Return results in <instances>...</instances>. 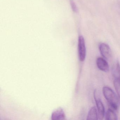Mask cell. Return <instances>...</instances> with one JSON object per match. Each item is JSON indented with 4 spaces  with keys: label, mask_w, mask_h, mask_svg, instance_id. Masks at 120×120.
<instances>
[{
    "label": "cell",
    "mask_w": 120,
    "mask_h": 120,
    "mask_svg": "<svg viewBox=\"0 0 120 120\" xmlns=\"http://www.w3.org/2000/svg\"><path fill=\"white\" fill-rule=\"evenodd\" d=\"M103 94L109 103L110 108L114 110L118 109L119 105V98L113 90L107 86H104L102 88Z\"/></svg>",
    "instance_id": "6da1fadb"
},
{
    "label": "cell",
    "mask_w": 120,
    "mask_h": 120,
    "mask_svg": "<svg viewBox=\"0 0 120 120\" xmlns=\"http://www.w3.org/2000/svg\"><path fill=\"white\" fill-rule=\"evenodd\" d=\"M94 97L97 108L98 119L102 120L104 116L105 113L104 106L101 101L99 92L97 90H95L94 91Z\"/></svg>",
    "instance_id": "7a4b0ae2"
},
{
    "label": "cell",
    "mask_w": 120,
    "mask_h": 120,
    "mask_svg": "<svg viewBox=\"0 0 120 120\" xmlns=\"http://www.w3.org/2000/svg\"><path fill=\"white\" fill-rule=\"evenodd\" d=\"M78 52L79 60L81 62L84 61L86 57V50L85 39L82 36L79 37Z\"/></svg>",
    "instance_id": "3957f363"
},
{
    "label": "cell",
    "mask_w": 120,
    "mask_h": 120,
    "mask_svg": "<svg viewBox=\"0 0 120 120\" xmlns=\"http://www.w3.org/2000/svg\"><path fill=\"white\" fill-rule=\"evenodd\" d=\"M99 49L100 54L103 58L109 60L111 58L112 52L111 48L108 45L105 43H101L99 45Z\"/></svg>",
    "instance_id": "277c9868"
},
{
    "label": "cell",
    "mask_w": 120,
    "mask_h": 120,
    "mask_svg": "<svg viewBox=\"0 0 120 120\" xmlns=\"http://www.w3.org/2000/svg\"><path fill=\"white\" fill-rule=\"evenodd\" d=\"M97 66L99 70L102 71L107 73L109 71V64L102 57H98L96 60Z\"/></svg>",
    "instance_id": "5b68a950"
},
{
    "label": "cell",
    "mask_w": 120,
    "mask_h": 120,
    "mask_svg": "<svg viewBox=\"0 0 120 120\" xmlns=\"http://www.w3.org/2000/svg\"><path fill=\"white\" fill-rule=\"evenodd\" d=\"M65 118V113L61 109H57L52 114V120H64Z\"/></svg>",
    "instance_id": "8992f818"
},
{
    "label": "cell",
    "mask_w": 120,
    "mask_h": 120,
    "mask_svg": "<svg viewBox=\"0 0 120 120\" xmlns=\"http://www.w3.org/2000/svg\"><path fill=\"white\" fill-rule=\"evenodd\" d=\"M98 119L97 110L95 107H93L88 112L87 120H97Z\"/></svg>",
    "instance_id": "52a82bcc"
},
{
    "label": "cell",
    "mask_w": 120,
    "mask_h": 120,
    "mask_svg": "<svg viewBox=\"0 0 120 120\" xmlns=\"http://www.w3.org/2000/svg\"><path fill=\"white\" fill-rule=\"evenodd\" d=\"M115 110L112 108L108 109L106 114V119L107 120H116L118 119V116Z\"/></svg>",
    "instance_id": "ba28073f"
},
{
    "label": "cell",
    "mask_w": 120,
    "mask_h": 120,
    "mask_svg": "<svg viewBox=\"0 0 120 120\" xmlns=\"http://www.w3.org/2000/svg\"><path fill=\"white\" fill-rule=\"evenodd\" d=\"M113 75L114 79L120 81V64L118 61L113 68Z\"/></svg>",
    "instance_id": "9c48e42d"
},
{
    "label": "cell",
    "mask_w": 120,
    "mask_h": 120,
    "mask_svg": "<svg viewBox=\"0 0 120 120\" xmlns=\"http://www.w3.org/2000/svg\"><path fill=\"white\" fill-rule=\"evenodd\" d=\"M114 86L119 99H120V81L114 79Z\"/></svg>",
    "instance_id": "30bf717a"
},
{
    "label": "cell",
    "mask_w": 120,
    "mask_h": 120,
    "mask_svg": "<svg viewBox=\"0 0 120 120\" xmlns=\"http://www.w3.org/2000/svg\"><path fill=\"white\" fill-rule=\"evenodd\" d=\"M70 3H71V6L73 11L74 12H77L78 11V8L74 1L73 0H71Z\"/></svg>",
    "instance_id": "8fae6325"
}]
</instances>
